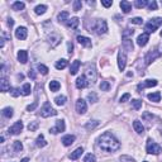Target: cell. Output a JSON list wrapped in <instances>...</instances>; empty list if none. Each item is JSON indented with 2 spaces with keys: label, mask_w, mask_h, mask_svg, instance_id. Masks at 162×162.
<instances>
[{
  "label": "cell",
  "mask_w": 162,
  "mask_h": 162,
  "mask_svg": "<svg viewBox=\"0 0 162 162\" xmlns=\"http://www.w3.org/2000/svg\"><path fill=\"white\" fill-rule=\"evenodd\" d=\"M36 144H37V147H41V148H42V147H44V146H47V142H46L43 134H39V136L37 137Z\"/></svg>",
  "instance_id": "cell-26"
},
{
  "label": "cell",
  "mask_w": 162,
  "mask_h": 162,
  "mask_svg": "<svg viewBox=\"0 0 162 162\" xmlns=\"http://www.w3.org/2000/svg\"><path fill=\"white\" fill-rule=\"evenodd\" d=\"M38 128V122H30L28 124V130L29 132H34Z\"/></svg>",
  "instance_id": "cell-44"
},
{
  "label": "cell",
  "mask_w": 162,
  "mask_h": 162,
  "mask_svg": "<svg viewBox=\"0 0 162 162\" xmlns=\"http://www.w3.org/2000/svg\"><path fill=\"white\" fill-rule=\"evenodd\" d=\"M22 149H23L22 142H20V141H15V142H14V151H15V152H22Z\"/></svg>",
  "instance_id": "cell-42"
},
{
  "label": "cell",
  "mask_w": 162,
  "mask_h": 162,
  "mask_svg": "<svg viewBox=\"0 0 162 162\" xmlns=\"http://www.w3.org/2000/svg\"><path fill=\"white\" fill-rule=\"evenodd\" d=\"M67 65H68L67 60H60L56 62V68L57 70H63V68H66Z\"/></svg>",
  "instance_id": "cell-28"
},
{
  "label": "cell",
  "mask_w": 162,
  "mask_h": 162,
  "mask_svg": "<svg viewBox=\"0 0 162 162\" xmlns=\"http://www.w3.org/2000/svg\"><path fill=\"white\" fill-rule=\"evenodd\" d=\"M27 34H28V30H27L25 27H19V28H17V30H15V37L20 41L25 39Z\"/></svg>",
  "instance_id": "cell-11"
},
{
  "label": "cell",
  "mask_w": 162,
  "mask_h": 162,
  "mask_svg": "<svg viewBox=\"0 0 162 162\" xmlns=\"http://www.w3.org/2000/svg\"><path fill=\"white\" fill-rule=\"evenodd\" d=\"M133 128H134V130H136L138 134H142V133L144 132V127L142 125V123L139 120H134L133 122Z\"/></svg>",
  "instance_id": "cell-24"
},
{
  "label": "cell",
  "mask_w": 162,
  "mask_h": 162,
  "mask_svg": "<svg viewBox=\"0 0 162 162\" xmlns=\"http://www.w3.org/2000/svg\"><path fill=\"white\" fill-rule=\"evenodd\" d=\"M46 10H47V6H46V5H38V6H36V9H34L36 14H38V15L44 14Z\"/></svg>",
  "instance_id": "cell-33"
},
{
  "label": "cell",
  "mask_w": 162,
  "mask_h": 162,
  "mask_svg": "<svg viewBox=\"0 0 162 162\" xmlns=\"http://www.w3.org/2000/svg\"><path fill=\"white\" fill-rule=\"evenodd\" d=\"M10 95L13 96V98H18L19 95H20V91H19V89H10Z\"/></svg>",
  "instance_id": "cell-49"
},
{
  "label": "cell",
  "mask_w": 162,
  "mask_h": 162,
  "mask_svg": "<svg viewBox=\"0 0 162 162\" xmlns=\"http://www.w3.org/2000/svg\"><path fill=\"white\" fill-rule=\"evenodd\" d=\"M147 98L151 100L153 103H158L161 100V92L160 91H156V92H151V94L147 95Z\"/></svg>",
  "instance_id": "cell-22"
},
{
  "label": "cell",
  "mask_w": 162,
  "mask_h": 162,
  "mask_svg": "<svg viewBox=\"0 0 162 162\" xmlns=\"http://www.w3.org/2000/svg\"><path fill=\"white\" fill-rule=\"evenodd\" d=\"M148 9L149 10H156L157 9V3L153 0V1H151V3H148Z\"/></svg>",
  "instance_id": "cell-52"
},
{
  "label": "cell",
  "mask_w": 162,
  "mask_h": 162,
  "mask_svg": "<svg viewBox=\"0 0 162 162\" xmlns=\"http://www.w3.org/2000/svg\"><path fill=\"white\" fill-rule=\"evenodd\" d=\"M120 162H134V158H132V157L129 156H120Z\"/></svg>",
  "instance_id": "cell-51"
},
{
  "label": "cell",
  "mask_w": 162,
  "mask_h": 162,
  "mask_svg": "<svg viewBox=\"0 0 162 162\" xmlns=\"http://www.w3.org/2000/svg\"><path fill=\"white\" fill-rule=\"evenodd\" d=\"M130 23H132V24H137V25H139V24H142V23H143V20H142V18L136 17V18L130 19Z\"/></svg>",
  "instance_id": "cell-50"
},
{
  "label": "cell",
  "mask_w": 162,
  "mask_h": 162,
  "mask_svg": "<svg viewBox=\"0 0 162 162\" xmlns=\"http://www.w3.org/2000/svg\"><path fill=\"white\" fill-rule=\"evenodd\" d=\"M133 33H134V30L133 29H129V28L125 29V30H123V34H122L123 39H128V37H132Z\"/></svg>",
  "instance_id": "cell-34"
},
{
  "label": "cell",
  "mask_w": 162,
  "mask_h": 162,
  "mask_svg": "<svg viewBox=\"0 0 162 162\" xmlns=\"http://www.w3.org/2000/svg\"><path fill=\"white\" fill-rule=\"evenodd\" d=\"M156 85H157V81L156 80H146L143 84L138 85V90L144 89V87H152V86H156Z\"/></svg>",
  "instance_id": "cell-18"
},
{
  "label": "cell",
  "mask_w": 162,
  "mask_h": 162,
  "mask_svg": "<svg viewBox=\"0 0 162 162\" xmlns=\"http://www.w3.org/2000/svg\"><path fill=\"white\" fill-rule=\"evenodd\" d=\"M123 46H124V48L127 51H133V43L129 38L128 39H123Z\"/></svg>",
  "instance_id": "cell-30"
},
{
  "label": "cell",
  "mask_w": 162,
  "mask_h": 162,
  "mask_svg": "<svg viewBox=\"0 0 162 162\" xmlns=\"http://www.w3.org/2000/svg\"><path fill=\"white\" fill-rule=\"evenodd\" d=\"M148 153H151V155H160L162 152V148L160 144H157L156 142H153L152 139H148L147 141V147H146Z\"/></svg>",
  "instance_id": "cell-5"
},
{
  "label": "cell",
  "mask_w": 162,
  "mask_h": 162,
  "mask_svg": "<svg viewBox=\"0 0 162 162\" xmlns=\"http://www.w3.org/2000/svg\"><path fill=\"white\" fill-rule=\"evenodd\" d=\"M18 61L20 63H27V61H28V52L24 51V49H20L18 52Z\"/></svg>",
  "instance_id": "cell-16"
},
{
  "label": "cell",
  "mask_w": 162,
  "mask_h": 162,
  "mask_svg": "<svg viewBox=\"0 0 162 162\" xmlns=\"http://www.w3.org/2000/svg\"><path fill=\"white\" fill-rule=\"evenodd\" d=\"M48 39H49V43H51V47H56V46L60 43L61 37L58 34H51V36L48 37Z\"/></svg>",
  "instance_id": "cell-19"
},
{
  "label": "cell",
  "mask_w": 162,
  "mask_h": 162,
  "mask_svg": "<svg viewBox=\"0 0 162 162\" xmlns=\"http://www.w3.org/2000/svg\"><path fill=\"white\" fill-rule=\"evenodd\" d=\"M39 114H41L42 118H48V117H53V115H57V111H56V109H53V108L51 106V104L47 101V103H44L43 106H42Z\"/></svg>",
  "instance_id": "cell-3"
},
{
  "label": "cell",
  "mask_w": 162,
  "mask_h": 162,
  "mask_svg": "<svg viewBox=\"0 0 162 162\" xmlns=\"http://www.w3.org/2000/svg\"><path fill=\"white\" fill-rule=\"evenodd\" d=\"M98 144H99V147L105 152H115L120 148L119 141L109 132L103 133L101 136L98 138Z\"/></svg>",
  "instance_id": "cell-1"
},
{
  "label": "cell",
  "mask_w": 162,
  "mask_h": 162,
  "mask_svg": "<svg viewBox=\"0 0 162 162\" xmlns=\"http://www.w3.org/2000/svg\"><path fill=\"white\" fill-rule=\"evenodd\" d=\"M82 153H84V148H82V147H79V148H76L74 152H71V155H70V160L75 161V160L80 158Z\"/></svg>",
  "instance_id": "cell-17"
},
{
  "label": "cell",
  "mask_w": 162,
  "mask_h": 162,
  "mask_svg": "<svg viewBox=\"0 0 162 162\" xmlns=\"http://www.w3.org/2000/svg\"><path fill=\"white\" fill-rule=\"evenodd\" d=\"M60 87H61V85H60L58 81L53 80V81H51V82H49V90L53 91V92H55V91H58Z\"/></svg>",
  "instance_id": "cell-27"
},
{
  "label": "cell",
  "mask_w": 162,
  "mask_h": 162,
  "mask_svg": "<svg viewBox=\"0 0 162 162\" xmlns=\"http://www.w3.org/2000/svg\"><path fill=\"white\" fill-rule=\"evenodd\" d=\"M13 109H11V108H4L3 109V115L5 118H11L13 117Z\"/></svg>",
  "instance_id": "cell-32"
},
{
  "label": "cell",
  "mask_w": 162,
  "mask_h": 162,
  "mask_svg": "<svg viewBox=\"0 0 162 162\" xmlns=\"http://www.w3.org/2000/svg\"><path fill=\"white\" fill-rule=\"evenodd\" d=\"M23 129V123L19 120V122H15L13 125L9 128V134H13V136H18L19 133L22 132Z\"/></svg>",
  "instance_id": "cell-6"
},
{
  "label": "cell",
  "mask_w": 162,
  "mask_h": 162,
  "mask_svg": "<svg viewBox=\"0 0 162 162\" xmlns=\"http://www.w3.org/2000/svg\"><path fill=\"white\" fill-rule=\"evenodd\" d=\"M132 106H133V109L139 110L142 108V101H141V100H138V99H134V100H132Z\"/></svg>",
  "instance_id": "cell-40"
},
{
  "label": "cell",
  "mask_w": 162,
  "mask_h": 162,
  "mask_svg": "<svg viewBox=\"0 0 162 162\" xmlns=\"http://www.w3.org/2000/svg\"><path fill=\"white\" fill-rule=\"evenodd\" d=\"M91 28L95 30L96 34H104V33H106V30H108V24L104 19H95V20L92 22Z\"/></svg>",
  "instance_id": "cell-2"
},
{
  "label": "cell",
  "mask_w": 162,
  "mask_h": 162,
  "mask_svg": "<svg viewBox=\"0 0 162 162\" xmlns=\"http://www.w3.org/2000/svg\"><path fill=\"white\" fill-rule=\"evenodd\" d=\"M75 142V136H71V134H68V136H65L62 138V143L63 146H66V147H68V146H71L72 143Z\"/></svg>",
  "instance_id": "cell-23"
},
{
  "label": "cell",
  "mask_w": 162,
  "mask_h": 162,
  "mask_svg": "<svg viewBox=\"0 0 162 162\" xmlns=\"http://www.w3.org/2000/svg\"><path fill=\"white\" fill-rule=\"evenodd\" d=\"M99 125V122L98 120H92V122H89V123H86V125H85V128L86 129H94V128H96V127Z\"/></svg>",
  "instance_id": "cell-38"
},
{
  "label": "cell",
  "mask_w": 162,
  "mask_h": 162,
  "mask_svg": "<svg viewBox=\"0 0 162 162\" xmlns=\"http://www.w3.org/2000/svg\"><path fill=\"white\" fill-rule=\"evenodd\" d=\"M134 5H136V8H138V9H142V8H144L146 5H148V1L147 0H137V1L134 3Z\"/></svg>",
  "instance_id": "cell-37"
},
{
  "label": "cell",
  "mask_w": 162,
  "mask_h": 162,
  "mask_svg": "<svg viewBox=\"0 0 162 162\" xmlns=\"http://www.w3.org/2000/svg\"><path fill=\"white\" fill-rule=\"evenodd\" d=\"M87 110V105H86V101L84 99H77L76 101V111L79 114H85Z\"/></svg>",
  "instance_id": "cell-7"
},
{
  "label": "cell",
  "mask_w": 162,
  "mask_h": 162,
  "mask_svg": "<svg viewBox=\"0 0 162 162\" xmlns=\"http://www.w3.org/2000/svg\"><path fill=\"white\" fill-rule=\"evenodd\" d=\"M95 161H96V157L92 155V153H89V155H86L84 158V162H95Z\"/></svg>",
  "instance_id": "cell-45"
},
{
  "label": "cell",
  "mask_w": 162,
  "mask_h": 162,
  "mask_svg": "<svg viewBox=\"0 0 162 162\" xmlns=\"http://www.w3.org/2000/svg\"><path fill=\"white\" fill-rule=\"evenodd\" d=\"M28 76H29V77L30 79H36V74H34V71L33 70H29V72H28Z\"/></svg>",
  "instance_id": "cell-56"
},
{
  "label": "cell",
  "mask_w": 162,
  "mask_h": 162,
  "mask_svg": "<svg viewBox=\"0 0 162 162\" xmlns=\"http://www.w3.org/2000/svg\"><path fill=\"white\" fill-rule=\"evenodd\" d=\"M87 77L90 79V81L91 82H95V79H96V74H95V71L92 70V71H90V70H87Z\"/></svg>",
  "instance_id": "cell-43"
},
{
  "label": "cell",
  "mask_w": 162,
  "mask_h": 162,
  "mask_svg": "<svg viewBox=\"0 0 162 162\" xmlns=\"http://www.w3.org/2000/svg\"><path fill=\"white\" fill-rule=\"evenodd\" d=\"M119 5H120L122 10L124 11V13H129V11L132 10V4H130L129 1H127V0H122Z\"/></svg>",
  "instance_id": "cell-21"
},
{
  "label": "cell",
  "mask_w": 162,
  "mask_h": 162,
  "mask_svg": "<svg viewBox=\"0 0 162 162\" xmlns=\"http://www.w3.org/2000/svg\"><path fill=\"white\" fill-rule=\"evenodd\" d=\"M65 122L63 120H57L56 122V127H53V128H51V132L52 134H57V133H60V132H65Z\"/></svg>",
  "instance_id": "cell-9"
},
{
  "label": "cell",
  "mask_w": 162,
  "mask_h": 162,
  "mask_svg": "<svg viewBox=\"0 0 162 162\" xmlns=\"http://www.w3.org/2000/svg\"><path fill=\"white\" fill-rule=\"evenodd\" d=\"M28 161H29V160H28V158H23V160H22V161H20V162H28Z\"/></svg>",
  "instance_id": "cell-60"
},
{
  "label": "cell",
  "mask_w": 162,
  "mask_h": 162,
  "mask_svg": "<svg viewBox=\"0 0 162 162\" xmlns=\"http://www.w3.org/2000/svg\"><path fill=\"white\" fill-rule=\"evenodd\" d=\"M13 24H14V20H13L11 18H9V19H8V25H9V27H13Z\"/></svg>",
  "instance_id": "cell-58"
},
{
  "label": "cell",
  "mask_w": 162,
  "mask_h": 162,
  "mask_svg": "<svg viewBox=\"0 0 162 162\" xmlns=\"http://www.w3.org/2000/svg\"><path fill=\"white\" fill-rule=\"evenodd\" d=\"M66 23H67V25L70 27L71 29H76L79 27V24H80V19L77 17H74V18H71L70 20H67Z\"/></svg>",
  "instance_id": "cell-20"
},
{
  "label": "cell",
  "mask_w": 162,
  "mask_h": 162,
  "mask_svg": "<svg viewBox=\"0 0 162 162\" xmlns=\"http://www.w3.org/2000/svg\"><path fill=\"white\" fill-rule=\"evenodd\" d=\"M142 118L146 119V120H149V122H152L153 119H155V115L151 114V113H148V111H146V113H143V115H142Z\"/></svg>",
  "instance_id": "cell-46"
},
{
  "label": "cell",
  "mask_w": 162,
  "mask_h": 162,
  "mask_svg": "<svg viewBox=\"0 0 162 162\" xmlns=\"http://www.w3.org/2000/svg\"><path fill=\"white\" fill-rule=\"evenodd\" d=\"M72 49H74V46H72L71 42H68V53H70V55L72 53Z\"/></svg>",
  "instance_id": "cell-57"
},
{
  "label": "cell",
  "mask_w": 162,
  "mask_h": 162,
  "mask_svg": "<svg viewBox=\"0 0 162 162\" xmlns=\"http://www.w3.org/2000/svg\"><path fill=\"white\" fill-rule=\"evenodd\" d=\"M161 24H162V18H153L151 22L146 24L144 29L147 30V33L149 34V33H153V32H155V30L158 28Z\"/></svg>",
  "instance_id": "cell-4"
},
{
  "label": "cell",
  "mask_w": 162,
  "mask_h": 162,
  "mask_svg": "<svg viewBox=\"0 0 162 162\" xmlns=\"http://www.w3.org/2000/svg\"><path fill=\"white\" fill-rule=\"evenodd\" d=\"M161 36H162V30H161Z\"/></svg>",
  "instance_id": "cell-61"
},
{
  "label": "cell",
  "mask_w": 162,
  "mask_h": 162,
  "mask_svg": "<svg viewBox=\"0 0 162 162\" xmlns=\"http://www.w3.org/2000/svg\"><path fill=\"white\" fill-rule=\"evenodd\" d=\"M4 41H5V39H4V38H1V43H0V47H4Z\"/></svg>",
  "instance_id": "cell-59"
},
{
  "label": "cell",
  "mask_w": 162,
  "mask_h": 162,
  "mask_svg": "<svg viewBox=\"0 0 162 162\" xmlns=\"http://www.w3.org/2000/svg\"><path fill=\"white\" fill-rule=\"evenodd\" d=\"M55 103H56L58 106H62V105H65V103H66V96H65V95L57 96V98L55 99Z\"/></svg>",
  "instance_id": "cell-31"
},
{
  "label": "cell",
  "mask_w": 162,
  "mask_h": 162,
  "mask_svg": "<svg viewBox=\"0 0 162 162\" xmlns=\"http://www.w3.org/2000/svg\"><path fill=\"white\" fill-rule=\"evenodd\" d=\"M125 66H127V56L124 52L120 51L118 53V67L120 71H123L125 68Z\"/></svg>",
  "instance_id": "cell-8"
},
{
  "label": "cell",
  "mask_w": 162,
  "mask_h": 162,
  "mask_svg": "<svg viewBox=\"0 0 162 162\" xmlns=\"http://www.w3.org/2000/svg\"><path fill=\"white\" fill-rule=\"evenodd\" d=\"M37 105H38V103H37V101H34V103L32 104V105H28V106H27V110H28V111H32V110L36 109Z\"/></svg>",
  "instance_id": "cell-53"
},
{
  "label": "cell",
  "mask_w": 162,
  "mask_h": 162,
  "mask_svg": "<svg viewBox=\"0 0 162 162\" xmlns=\"http://www.w3.org/2000/svg\"><path fill=\"white\" fill-rule=\"evenodd\" d=\"M101 4L105 8H109V6H111V4H113V1H111V0H103L101 1Z\"/></svg>",
  "instance_id": "cell-54"
},
{
  "label": "cell",
  "mask_w": 162,
  "mask_h": 162,
  "mask_svg": "<svg viewBox=\"0 0 162 162\" xmlns=\"http://www.w3.org/2000/svg\"><path fill=\"white\" fill-rule=\"evenodd\" d=\"M129 98H130V94H128V92H127V94H124V95H123L122 98H120V101H122V103H125L127 100H129Z\"/></svg>",
  "instance_id": "cell-55"
},
{
  "label": "cell",
  "mask_w": 162,
  "mask_h": 162,
  "mask_svg": "<svg viewBox=\"0 0 162 162\" xmlns=\"http://www.w3.org/2000/svg\"><path fill=\"white\" fill-rule=\"evenodd\" d=\"M32 91V87H30V84H24L23 85V89H22V95L24 96H28Z\"/></svg>",
  "instance_id": "cell-29"
},
{
  "label": "cell",
  "mask_w": 162,
  "mask_h": 162,
  "mask_svg": "<svg viewBox=\"0 0 162 162\" xmlns=\"http://www.w3.org/2000/svg\"><path fill=\"white\" fill-rule=\"evenodd\" d=\"M79 67H80V61L79 60H75L74 62H72L71 67H70V74L71 75H76L79 71Z\"/></svg>",
  "instance_id": "cell-25"
},
{
  "label": "cell",
  "mask_w": 162,
  "mask_h": 162,
  "mask_svg": "<svg viewBox=\"0 0 162 162\" xmlns=\"http://www.w3.org/2000/svg\"><path fill=\"white\" fill-rule=\"evenodd\" d=\"M87 99L90 100V103H96V101H98V96H96L95 92H90V94L87 95Z\"/></svg>",
  "instance_id": "cell-47"
},
{
  "label": "cell",
  "mask_w": 162,
  "mask_h": 162,
  "mask_svg": "<svg viewBox=\"0 0 162 162\" xmlns=\"http://www.w3.org/2000/svg\"><path fill=\"white\" fill-rule=\"evenodd\" d=\"M77 42L81 44V46H84V47H91V39L90 38H87V37H84V36H79L77 37Z\"/></svg>",
  "instance_id": "cell-15"
},
{
  "label": "cell",
  "mask_w": 162,
  "mask_h": 162,
  "mask_svg": "<svg viewBox=\"0 0 162 162\" xmlns=\"http://www.w3.org/2000/svg\"><path fill=\"white\" fill-rule=\"evenodd\" d=\"M37 68H38V71H39L42 75H47V74H48V71H49V70H48V67H46L44 65H41V63L37 66Z\"/></svg>",
  "instance_id": "cell-41"
},
{
  "label": "cell",
  "mask_w": 162,
  "mask_h": 162,
  "mask_svg": "<svg viewBox=\"0 0 162 162\" xmlns=\"http://www.w3.org/2000/svg\"><path fill=\"white\" fill-rule=\"evenodd\" d=\"M58 22H66L67 20V18H68V11H61V13L58 14Z\"/></svg>",
  "instance_id": "cell-35"
},
{
  "label": "cell",
  "mask_w": 162,
  "mask_h": 162,
  "mask_svg": "<svg viewBox=\"0 0 162 162\" xmlns=\"http://www.w3.org/2000/svg\"><path fill=\"white\" fill-rule=\"evenodd\" d=\"M87 85H89V81L85 76H80V77H77V80H76V87L77 89H85Z\"/></svg>",
  "instance_id": "cell-14"
},
{
  "label": "cell",
  "mask_w": 162,
  "mask_h": 162,
  "mask_svg": "<svg viewBox=\"0 0 162 162\" xmlns=\"http://www.w3.org/2000/svg\"><path fill=\"white\" fill-rule=\"evenodd\" d=\"M144 162H147V161H144Z\"/></svg>",
  "instance_id": "cell-62"
},
{
  "label": "cell",
  "mask_w": 162,
  "mask_h": 162,
  "mask_svg": "<svg viewBox=\"0 0 162 162\" xmlns=\"http://www.w3.org/2000/svg\"><path fill=\"white\" fill-rule=\"evenodd\" d=\"M81 6H82V3H81L80 0H75V1H74V10L75 11L81 10Z\"/></svg>",
  "instance_id": "cell-48"
},
{
  "label": "cell",
  "mask_w": 162,
  "mask_h": 162,
  "mask_svg": "<svg viewBox=\"0 0 162 162\" xmlns=\"http://www.w3.org/2000/svg\"><path fill=\"white\" fill-rule=\"evenodd\" d=\"M0 90L3 92H6L10 90V82L6 77H1V80H0Z\"/></svg>",
  "instance_id": "cell-13"
},
{
  "label": "cell",
  "mask_w": 162,
  "mask_h": 162,
  "mask_svg": "<svg viewBox=\"0 0 162 162\" xmlns=\"http://www.w3.org/2000/svg\"><path fill=\"white\" fill-rule=\"evenodd\" d=\"M24 3H22V1H15L14 4H13V10H23L24 9Z\"/></svg>",
  "instance_id": "cell-36"
},
{
  "label": "cell",
  "mask_w": 162,
  "mask_h": 162,
  "mask_svg": "<svg viewBox=\"0 0 162 162\" xmlns=\"http://www.w3.org/2000/svg\"><path fill=\"white\" fill-rule=\"evenodd\" d=\"M148 41H149V34L147 32L142 33L141 36H138V38H137V43H138V46H141V47H143V46L147 44Z\"/></svg>",
  "instance_id": "cell-12"
},
{
  "label": "cell",
  "mask_w": 162,
  "mask_h": 162,
  "mask_svg": "<svg viewBox=\"0 0 162 162\" xmlns=\"http://www.w3.org/2000/svg\"><path fill=\"white\" fill-rule=\"evenodd\" d=\"M109 89H110L109 81H101V84H100V90L101 91H109Z\"/></svg>",
  "instance_id": "cell-39"
},
{
  "label": "cell",
  "mask_w": 162,
  "mask_h": 162,
  "mask_svg": "<svg viewBox=\"0 0 162 162\" xmlns=\"http://www.w3.org/2000/svg\"><path fill=\"white\" fill-rule=\"evenodd\" d=\"M157 57H161V52L160 51H151L149 53H147V56H146V65H149L152 62V61H155Z\"/></svg>",
  "instance_id": "cell-10"
}]
</instances>
